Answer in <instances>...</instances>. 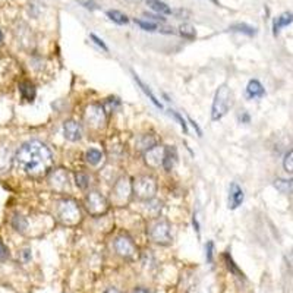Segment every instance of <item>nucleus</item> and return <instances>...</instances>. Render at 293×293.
Returning a JSON list of instances; mask_svg holds the SVG:
<instances>
[{
    "label": "nucleus",
    "mask_w": 293,
    "mask_h": 293,
    "mask_svg": "<svg viewBox=\"0 0 293 293\" xmlns=\"http://www.w3.org/2000/svg\"><path fill=\"white\" fill-rule=\"evenodd\" d=\"M179 33L183 38H188V40H194L196 37V31L191 24H182L179 27Z\"/></svg>",
    "instance_id": "nucleus-25"
},
{
    "label": "nucleus",
    "mask_w": 293,
    "mask_h": 293,
    "mask_svg": "<svg viewBox=\"0 0 293 293\" xmlns=\"http://www.w3.org/2000/svg\"><path fill=\"white\" fill-rule=\"evenodd\" d=\"M12 154L6 146H0V172H6L12 166Z\"/></svg>",
    "instance_id": "nucleus-16"
},
{
    "label": "nucleus",
    "mask_w": 293,
    "mask_h": 293,
    "mask_svg": "<svg viewBox=\"0 0 293 293\" xmlns=\"http://www.w3.org/2000/svg\"><path fill=\"white\" fill-rule=\"evenodd\" d=\"M292 22H293V14H289V12L281 14V15L274 21V34H278V31H280L281 28L290 25Z\"/></svg>",
    "instance_id": "nucleus-20"
},
{
    "label": "nucleus",
    "mask_w": 293,
    "mask_h": 293,
    "mask_svg": "<svg viewBox=\"0 0 293 293\" xmlns=\"http://www.w3.org/2000/svg\"><path fill=\"white\" fill-rule=\"evenodd\" d=\"M50 183L56 191H63L67 186V173L62 169L53 172L50 178Z\"/></svg>",
    "instance_id": "nucleus-14"
},
{
    "label": "nucleus",
    "mask_w": 293,
    "mask_h": 293,
    "mask_svg": "<svg viewBox=\"0 0 293 293\" xmlns=\"http://www.w3.org/2000/svg\"><path fill=\"white\" fill-rule=\"evenodd\" d=\"M107 16H109L113 22H116V24H119V25H123V24H128V22H129V18H128L125 14H122L120 11H107Z\"/></svg>",
    "instance_id": "nucleus-24"
},
{
    "label": "nucleus",
    "mask_w": 293,
    "mask_h": 293,
    "mask_svg": "<svg viewBox=\"0 0 293 293\" xmlns=\"http://www.w3.org/2000/svg\"><path fill=\"white\" fill-rule=\"evenodd\" d=\"M239 119H241L242 122H249V116H248L246 113H244V116H241Z\"/></svg>",
    "instance_id": "nucleus-44"
},
{
    "label": "nucleus",
    "mask_w": 293,
    "mask_h": 293,
    "mask_svg": "<svg viewBox=\"0 0 293 293\" xmlns=\"http://www.w3.org/2000/svg\"><path fill=\"white\" fill-rule=\"evenodd\" d=\"M15 163L19 170L30 176H44L53 166V154L40 141H31L24 144L16 151Z\"/></svg>",
    "instance_id": "nucleus-1"
},
{
    "label": "nucleus",
    "mask_w": 293,
    "mask_h": 293,
    "mask_svg": "<svg viewBox=\"0 0 293 293\" xmlns=\"http://www.w3.org/2000/svg\"><path fill=\"white\" fill-rule=\"evenodd\" d=\"M178 163V151L175 146H164L163 150V163L162 166L164 167V170H172L175 167V164Z\"/></svg>",
    "instance_id": "nucleus-13"
},
{
    "label": "nucleus",
    "mask_w": 293,
    "mask_h": 293,
    "mask_svg": "<svg viewBox=\"0 0 293 293\" xmlns=\"http://www.w3.org/2000/svg\"><path fill=\"white\" fill-rule=\"evenodd\" d=\"M225 261H226V264H228V268H229V270H232V271H233V273H236V274H241L239 268L235 265V262H233V260H232V257H230L229 254H226V255H225Z\"/></svg>",
    "instance_id": "nucleus-32"
},
{
    "label": "nucleus",
    "mask_w": 293,
    "mask_h": 293,
    "mask_svg": "<svg viewBox=\"0 0 293 293\" xmlns=\"http://www.w3.org/2000/svg\"><path fill=\"white\" fill-rule=\"evenodd\" d=\"M173 113V116H175V119L180 123V126H182V129H183V132L185 133H188V125H186V122L183 120V117L179 114V113H176V112H172Z\"/></svg>",
    "instance_id": "nucleus-34"
},
{
    "label": "nucleus",
    "mask_w": 293,
    "mask_h": 293,
    "mask_svg": "<svg viewBox=\"0 0 293 293\" xmlns=\"http://www.w3.org/2000/svg\"><path fill=\"white\" fill-rule=\"evenodd\" d=\"M84 119L91 129H101L106 125V112L101 104H90L85 109Z\"/></svg>",
    "instance_id": "nucleus-7"
},
{
    "label": "nucleus",
    "mask_w": 293,
    "mask_h": 293,
    "mask_svg": "<svg viewBox=\"0 0 293 293\" xmlns=\"http://www.w3.org/2000/svg\"><path fill=\"white\" fill-rule=\"evenodd\" d=\"M132 194L141 201H151L157 194V182L151 176H138L132 183Z\"/></svg>",
    "instance_id": "nucleus-3"
},
{
    "label": "nucleus",
    "mask_w": 293,
    "mask_h": 293,
    "mask_svg": "<svg viewBox=\"0 0 293 293\" xmlns=\"http://www.w3.org/2000/svg\"><path fill=\"white\" fill-rule=\"evenodd\" d=\"M150 238L159 245H169L172 242V228L167 222H157L150 229Z\"/></svg>",
    "instance_id": "nucleus-8"
},
{
    "label": "nucleus",
    "mask_w": 293,
    "mask_h": 293,
    "mask_svg": "<svg viewBox=\"0 0 293 293\" xmlns=\"http://www.w3.org/2000/svg\"><path fill=\"white\" fill-rule=\"evenodd\" d=\"M230 107H232V91L228 85H222L217 90L214 101H212L211 119L220 120L223 116H226Z\"/></svg>",
    "instance_id": "nucleus-2"
},
{
    "label": "nucleus",
    "mask_w": 293,
    "mask_h": 293,
    "mask_svg": "<svg viewBox=\"0 0 293 293\" xmlns=\"http://www.w3.org/2000/svg\"><path fill=\"white\" fill-rule=\"evenodd\" d=\"M133 78H135V81L138 82V85L141 87V90L144 91V94H145L146 97H148V98L151 100V103H153L154 106H157L159 109H163V104H162V103H160V101L157 100V97H156V96L153 94V91H151V90H150L148 87H146V85H145V84H144V82H142V81H141V80L138 78V75H133Z\"/></svg>",
    "instance_id": "nucleus-21"
},
{
    "label": "nucleus",
    "mask_w": 293,
    "mask_h": 293,
    "mask_svg": "<svg viewBox=\"0 0 293 293\" xmlns=\"http://www.w3.org/2000/svg\"><path fill=\"white\" fill-rule=\"evenodd\" d=\"M12 226H14V229H16L18 232H24L25 229H27V226H28V223H27V220L22 217V215H14L12 217Z\"/></svg>",
    "instance_id": "nucleus-26"
},
{
    "label": "nucleus",
    "mask_w": 293,
    "mask_h": 293,
    "mask_svg": "<svg viewBox=\"0 0 293 293\" xmlns=\"http://www.w3.org/2000/svg\"><path fill=\"white\" fill-rule=\"evenodd\" d=\"M9 257V251H8V246L3 244V241L0 239V261H6Z\"/></svg>",
    "instance_id": "nucleus-33"
},
{
    "label": "nucleus",
    "mask_w": 293,
    "mask_h": 293,
    "mask_svg": "<svg viewBox=\"0 0 293 293\" xmlns=\"http://www.w3.org/2000/svg\"><path fill=\"white\" fill-rule=\"evenodd\" d=\"M82 5H84L87 9H96V8H97L93 2H82Z\"/></svg>",
    "instance_id": "nucleus-41"
},
{
    "label": "nucleus",
    "mask_w": 293,
    "mask_h": 293,
    "mask_svg": "<svg viewBox=\"0 0 293 293\" xmlns=\"http://www.w3.org/2000/svg\"><path fill=\"white\" fill-rule=\"evenodd\" d=\"M188 119H189V122H191V125H192V126H194V129H195V130H196V132H198V135H199V136H202V130H201V128H199V126H198V123H196V122H195V120H192V119H191V117H188Z\"/></svg>",
    "instance_id": "nucleus-38"
},
{
    "label": "nucleus",
    "mask_w": 293,
    "mask_h": 293,
    "mask_svg": "<svg viewBox=\"0 0 293 293\" xmlns=\"http://www.w3.org/2000/svg\"><path fill=\"white\" fill-rule=\"evenodd\" d=\"M75 183H77V186L80 189H87L88 185H90V179H88V176L84 172H78L75 175Z\"/></svg>",
    "instance_id": "nucleus-27"
},
{
    "label": "nucleus",
    "mask_w": 293,
    "mask_h": 293,
    "mask_svg": "<svg viewBox=\"0 0 293 293\" xmlns=\"http://www.w3.org/2000/svg\"><path fill=\"white\" fill-rule=\"evenodd\" d=\"M283 167H284V170H286L287 173H292V175H293V150L286 154V157H284V160H283Z\"/></svg>",
    "instance_id": "nucleus-30"
},
{
    "label": "nucleus",
    "mask_w": 293,
    "mask_h": 293,
    "mask_svg": "<svg viewBox=\"0 0 293 293\" xmlns=\"http://www.w3.org/2000/svg\"><path fill=\"white\" fill-rule=\"evenodd\" d=\"M163 150L164 146L156 145L148 151H145V163L150 167H159L163 163Z\"/></svg>",
    "instance_id": "nucleus-11"
},
{
    "label": "nucleus",
    "mask_w": 293,
    "mask_h": 293,
    "mask_svg": "<svg viewBox=\"0 0 293 293\" xmlns=\"http://www.w3.org/2000/svg\"><path fill=\"white\" fill-rule=\"evenodd\" d=\"M132 293H151L148 289H145V287H136Z\"/></svg>",
    "instance_id": "nucleus-40"
},
{
    "label": "nucleus",
    "mask_w": 293,
    "mask_h": 293,
    "mask_svg": "<svg viewBox=\"0 0 293 293\" xmlns=\"http://www.w3.org/2000/svg\"><path fill=\"white\" fill-rule=\"evenodd\" d=\"M286 262H287L290 267H293V248L286 254Z\"/></svg>",
    "instance_id": "nucleus-37"
},
{
    "label": "nucleus",
    "mask_w": 293,
    "mask_h": 293,
    "mask_svg": "<svg viewBox=\"0 0 293 293\" xmlns=\"http://www.w3.org/2000/svg\"><path fill=\"white\" fill-rule=\"evenodd\" d=\"M232 31H236V33H244V34H248V35H254L255 34V28L246 25V24H236V25H232L230 27Z\"/></svg>",
    "instance_id": "nucleus-28"
},
{
    "label": "nucleus",
    "mask_w": 293,
    "mask_h": 293,
    "mask_svg": "<svg viewBox=\"0 0 293 293\" xmlns=\"http://www.w3.org/2000/svg\"><path fill=\"white\" fill-rule=\"evenodd\" d=\"M104 293H120V292H119V290H117L116 287H109V289H107V290H106Z\"/></svg>",
    "instance_id": "nucleus-43"
},
{
    "label": "nucleus",
    "mask_w": 293,
    "mask_h": 293,
    "mask_svg": "<svg viewBox=\"0 0 293 293\" xmlns=\"http://www.w3.org/2000/svg\"><path fill=\"white\" fill-rule=\"evenodd\" d=\"M128 2H130V3H139V2H142V0H128Z\"/></svg>",
    "instance_id": "nucleus-45"
},
{
    "label": "nucleus",
    "mask_w": 293,
    "mask_h": 293,
    "mask_svg": "<svg viewBox=\"0 0 293 293\" xmlns=\"http://www.w3.org/2000/svg\"><path fill=\"white\" fill-rule=\"evenodd\" d=\"M246 94L249 98H260L265 94V91H264V87L261 85L260 81L252 80V81H249V84L246 87Z\"/></svg>",
    "instance_id": "nucleus-17"
},
{
    "label": "nucleus",
    "mask_w": 293,
    "mask_h": 293,
    "mask_svg": "<svg viewBox=\"0 0 293 293\" xmlns=\"http://www.w3.org/2000/svg\"><path fill=\"white\" fill-rule=\"evenodd\" d=\"M210 2H212V3H215V5H218V0H210Z\"/></svg>",
    "instance_id": "nucleus-47"
},
{
    "label": "nucleus",
    "mask_w": 293,
    "mask_h": 293,
    "mask_svg": "<svg viewBox=\"0 0 293 293\" xmlns=\"http://www.w3.org/2000/svg\"><path fill=\"white\" fill-rule=\"evenodd\" d=\"M175 15H176L178 18H182V16L185 18V16H188V15H189V12H188V11H185V9H178V11L175 12Z\"/></svg>",
    "instance_id": "nucleus-39"
},
{
    "label": "nucleus",
    "mask_w": 293,
    "mask_h": 293,
    "mask_svg": "<svg viewBox=\"0 0 293 293\" xmlns=\"http://www.w3.org/2000/svg\"><path fill=\"white\" fill-rule=\"evenodd\" d=\"M19 93H21L22 98L27 100V101H33V100L35 98V94H37L34 84L30 82V81H22V82H19Z\"/></svg>",
    "instance_id": "nucleus-15"
},
{
    "label": "nucleus",
    "mask_w": 293,
    "mask_h": 293,
    "mask_svg": "<svg viewBox=\"0 0 293 293\" xmlns=\"http://www.w3.org/2000/svg\"><path fill=\"white\" fill-rule=\"evenodd\" d=\"M85 207L87 211L93 215V217H100L103 214L107 212L109 210V202L107 199L98 194V192H90L85 198Z\"/></svg>",
    "instance_id": "nucleus-6"
},
{
    "label": "nucleus",
    "mask_w": 293,
    "mask_h": 293,
    "mask_svg": "<svg viewBox=\"0 0 293 293\" xmlns=\"http://www.w3.org/2000/svg\"><path fill=\"white\" fill-rule=\"evenodd\" d=\"M205 251H207V261L208 262H212V252H214V244L210 241L208 244H207V248H205Z\"/></svg>",
    "instance_id": "nucleus-35"
},
{
    "label": "nucleus",
    "mask_w": 293,
    "mask_h": 293,
    "mask_svg": "<svg viewBox=\"0 0 293 293\" xmlns=\"http://www.w3.org/2000/svg\"><path fill=\"white\" fill-rule=\"evenodd\" d=\"M2 40H3V34H2V31H0V43H2Z\"/></svg>",
    "instance_id": "nucleus-46"
},
{
    "label": "nucleus",
    "mask_w": 293,
    "mask_h": 293,
    "mask_svg": "<svg viewBox=\"0 0 293 293\" xmlns=\"http://www.w3.org/2000/svg\"><path fill=\"white\" fill-rule=\"evenodd\" d=\"M101 159H103V154H101V151L97 150V148H90V150L85 153V160H87V163L91 164V166H97V164L101 162Z\"/></svg>",
    "instance_id": "nucleus-22"
},
{
    "label": "nucleus",
    "mask_w": 293,
    "mask_h": 293,
    "mask_svg": "<svg viewBox=\"0 0 293 293\" xmlns=\"http://www.w3.org/2000/svg\"><path fill=\"white\" fill-rule=\"evenodd\" d=\"M114 249L120 257L128 258V260H130L136 255V246L129 236H119L114 241Z\"/></svg>",
    "instance_id": "nucleus-9"
},
{
    "label": "nucleus",
    "mask_w": 293,
    "mask_h": 293,
    "mask_svg": "<svg viewBox=\"0 0 293 293\" xmlns=\"http://www.w3.org/2000/svg\"><path fill=\"white\" fill-rule=\"evenodd\" d=\"M130 195H132V183L129 182L128 178H120L112 189V202L122 207L128 204Z\"/></svg>",
    "instance_id": "nucleus-5"
},
{
    "label": "nucleus",
    "mask_w": 293,
    "mask_h": 293,
    "mask_svg": "<svg viewBox=\"0 0 293 293\" xmlns=\"http://www.w3.org/2000/svg\"><path fill=\"white\" fill-rule=\"evenodd\" d=\"M138 145H139V148L142 151H148L150 148H153V146L157 145V141L151 135H142L141 139H139V142H138Z\"/></svg>",
    "instance_id": "nucleus-23"
},
{
    "label": "nucleus",
    "mask_w": 293,
    "mask_h": 293,
    "mask_svg": "<svg viewBox=\"0 0 293 293\" xmlns=\"http://www.w3.org/2000/svg\"><path fill=\"white\" fill-rule=\"evenodd\" d=\"M91 40H93V41H94V43H96V44H97L98 47H101L103 50H106V51L109 50V47L106 46V43H104V41H103L101 38H98V37H97L96 34H91Z\"/></svg>",
    "instance_id": "nucleus-36"
},
{
    "label": "nucleus",
    "mask_w": 293,
    "mask_h": 293,
    "mask_svg": "<svg viewBox=\"0 0 293 293\" xmlns=\"http://www.w3.org/2000/svg\"><path fill=\"white\" fill-rule=\"evenodd\" d=\"M194 228H195V230L198 232V235H199V225H198V220H196V217L194 215Z\"/></svg>",
    "instance_id": "nucleus-42"
},
{
    "label": "nucleus",
    "mask_w": 293,
    "mask_h": 293,
    "mask_svg": "<svg viewBox=\"0 0 293 293\" xmlns=\"http://www.w3.org/2000/svg\"><path fill=\"white\" fill-rule=\"evenodd\" d=\"M146 5L150 6V9H153L154 12L160 14V15H170L172 9L162 0H146Z\"/></svg>",
    "instance_id": "nucleus-19"
},
{
    "label": "nucleus",
    "mask_w": 293,
    "mask_h": 293,
    "mask_svg": "<svg viewBox=\"0 0 293 293\" xmlns=\"http://www.w3.org/2000/svg\"><path fill=\"white\" fill-rule=\"evenodd\" d=\"M135 24H138L144 31H150V33H153V31H156L157 30V25L156 24H153V22H148V21H142V19H135Z\"/></svg>",
    "instance_id": "nucleus-31"
},
{
    "label": "nucleus",
    "mask_w": 293,
    "mask_h": 293,
    "mask_svg": "<svg viewBox=\"0 0 293 293\" xmlns=\"http://www.w3.org/2000/svg\"><path fill=\"white\" fill-rule=\"evenodd\" d=\"M274 188L286 195H293V179H276Z\"/></svg>",
    "instance_id": "nucleus-18"
},
{
    "label": "nucleus",
    "mask_w": 293,
    "mask_h": 293,
    "mask_svg": "<svg viewBox=\"0 0 293 293\" xmlns=\"http://www.w3.org/2000/svg\"><path fill=\"white\" fill-rule=\"evenodd\" d=\"M244 198H245V195H244L242 188L238 183L233 182L230 185V189H229V208L236 210L238 207H241L242 202H244Z\"/></svg>",
    "instance_id": "nucleus-12"
},
{
    "label": "nucleus",
    "mask_w": 293,
    "mask_h": 293,
    "mask_svg": "<svg viewBox=\"0 0 293 293\" xmlns=\"http://www.w3.org/2000/svg\"><path fill=\"white\" fill-rule=\"evenodd\" d=\"M57 217L63 225L73 226L81 222V210L73 199H63L57 205Z\"/></svg>",
    "instance_id": "nucleus-4"
},
{
    "label": "nucleus",
    "mask_w": 293,
    "mask_h": 293,
    "mask_svg": "<svg viewBox=\"0 0 293 293\" xmlns=\"http://www.w3.org/2000/svg\"><path fill=\"white\" fill-rule=\"evenodd\" d=\"M119 106H120L119 98H109V100L103 104V109H104V112H106V114H107V113L114 112Z\"/></svg>",
    "instance_id": "nucleus-29"
},
{
    "label": "nucleus",
    "mask_w": 293,
    "mask_h": 293,
    "mask_svg": "<svg viewBox=\"0 0 293 293\" xmlns=\"http://www.w3.org/2000/svg\"><path fill=\"white\" fill-rule=\"evenodd\" d=\"M63 135L67 141L77 142L82 138V128L75 120H66L63 123Z\"/></svg>",
    "instance_id": "nucleus-10"
}]
</instances>
